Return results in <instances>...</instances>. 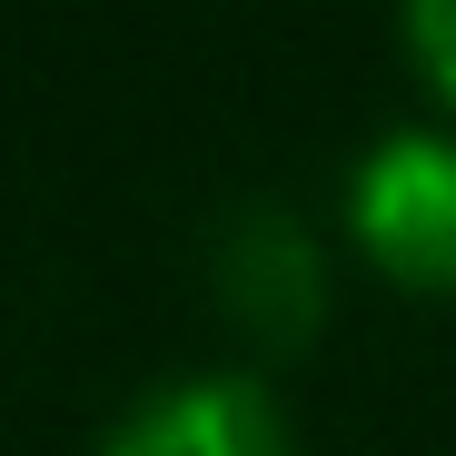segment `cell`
Here are the masks:
<instances>
[{
  "mask_svg": "<svg viewBox=\"0 0 456 456\" xmlns=\"http://www.w3.org/2000/svg\"><path fill=\"white\" fill-rule=\"evenodd\" d=\"M208 297L228 308V328L258 347H308L328 318V258L297 228V208L278 199H239L208 228Z\"/></svg>",
  "mask_w": 456,
  "mask_h": 456,
  "instance_id": "6da1fadb",
  "label": "cell"
},
{
  "mask_svg": "<svg viewBox=\"0 0 456 456\" xmlns=\"http://www.w3.org/2000/svg\"><path fill=\"white\" fill-rule=\"evenodd\" d=\"M357 248L407 278V288H456V139H427V129H397L367 149L357 169Z\"/></svg>",
  "mask_w": 456,
  "mask_h": 456,
  "instance_id": "7a4b0ae2",
  "label": "cell"
},
{
  "mask_svg": "<svg viewBox=\"0 0 456 456\" xmlns=\"http://www.w3.org/2000/svg\"><path fill=\"white\" fill-rule=\"evenodd\" d=\"M100 456H288V417L258 377H169L100 436Z\"/></svg>",
  "mask_w": 456,
  "mask_h": 456,
  "instance_id": "3957f363",
  "label": "cell"
},
{
  "mask_svg": "<svg viewBox=\"0 0 456 456\" xmlns=\"http://www.w3.org/2000/svg\"><path fill=\"white\" fill-rule=\"evenodd\" d=\"M407 50L436 80V100L456 110V0H407Z\"/></svg>",
  "mask_w": 456,
  "mask_h": 456,
  "instance_id": "277c9868",
  "label": "cell"
}]
</instances>
